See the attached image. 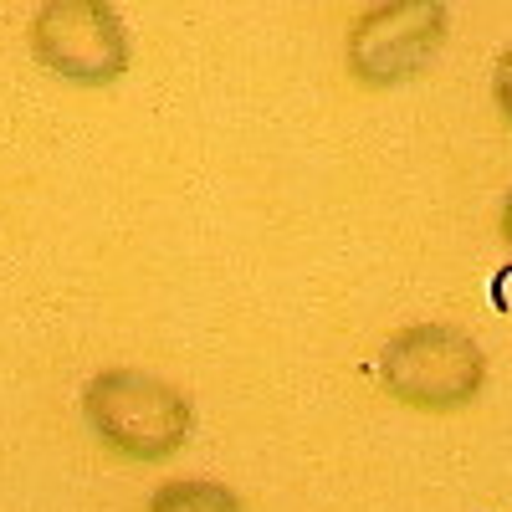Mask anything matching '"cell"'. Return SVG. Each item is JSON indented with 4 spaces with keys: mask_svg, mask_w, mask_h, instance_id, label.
<instances>
[{
    "mask_svg": "<svg viewBox=\"0 0 512 512\" xmlns=\"http://www.w3.org/2000/svg\"><path fill=\"white\" fill-rule=\"evenodd\" d=\"M82 415L93 436L123 461H169L185 451L195 431V410L185 390L144 369H103L82 390Z\"/></svg>",
    "mask_w": 512,
    "mask_h": 512,
    "instance_id": "cell-1",
    "label": "cell"
},
{
    "mask_svg": "<svg viewBox=\"0 0 512 512\" xmlns=\"http://www.w3.org/2000/svg\"><path fill=\"white\" fill-rule=\"evenodd\" d=\"M379 384L410 410L451 415L482 395L487 354L456 323H410L379 349Z\"/></svg>",
    "mask_w": 512,
    "mask_h": 512,
    "instance_id": "cell-2",
    "label": "cell"
},
{
    "mask_svg": "<svg viewBox=\"0 0 512 512\" xmlns=\"http://www.w3.org/2000/svg\"><path fill=\"white\" fill-rule=\"evenodd\" d=\"M451 11L446 0H374V6L349 26L344 67L359 88H400L415 82L446 47Z\"/></svg>",
    "mask_w": 512,
    "mask_h": 512,
    "instance_id": "cell-3",
    "label": "cell"
},
{
    "mask_svg": "<svg viewBox=\"0 0 512 512\" xmlns=\"http://www.w3.org/2000/svg\"><path fill=\"white\" fill-rule=\"evenodd\" d=\"M26 41L31 57L72 88H108L128 72V31L113 0H41Z\"/></svg>",
    "mask_w": 512,
    "mask_h": 512,
    "instance_id": "cell-4",
    "label": "cell"
},
{
    "mask_svg": "<svg viewBox=\"0 0 512 512\" xmlns=\"http://www.w3.org/2000/svg\"><path fill=\"white\" fill-rule=\"evenodd\" d=\"M149 512H246V502L221 487V482H164L154 497H149Z\"/></svg>",
    "mask_w": 512,
    "mask_h": 512,
    "instance_id": "cell-5",
    "label": "cell"
},
{
    "mask_svg": "<svg viewBox=\"0 0 512 512\" xmlns=\"http://www.w3.org/2000/svg\"><path fill=\"white\" fill-rule=\"evenodd\" d=\"M492 98H497V108H502V118H507V128H512V47L497 57V72H492Z\"/></svg>",
    "mask_w": 512,
    "mask_h": 512,
    "instance_id": "cell-6",
    "label": "cell"
},
{
    "mask_svg": "<svg viewBox=\"0 0 512 512\" xmlns=\"http://www.w3.org/2000/svg\"><path fill=\"white\" fill-rule=\"evenodd\" d=\"M502 236H507V246H512V200H507V216H502Z\"/></svg>",
    "mask_w": 512,
    "mask_h": 512,
    "instance_id": "cell-7",
    "label": "cell"
}]
</instances>
